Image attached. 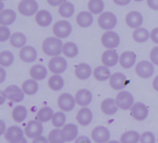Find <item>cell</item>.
<instances>
[{
	"mask_svg": "<svg viewBox=\"0 0 158 143\" xmlns=\"http://www.w3.org/2000/svg\"><path fill=\"white\" fill-rule=\"evenodd\" d=\"M63 45L62 40L57 37H47L44 40L42 44L43 52L51 57L58 56L63 53Z\"/></svg>",
	"mask_w": 158,
	"mask_h": 143,
	"instance_id": "1",
	"label": "cell"
},
{
	"mask_svg": "<svg viewBox=\"0 0 158 143\" xmlns=\"http://www.w3.org/2000/svg\"><path fill=\"white\" fill-rule=\"evenodd\" d=\"M118 24L117 16L110 11H106L100 14L98 18V25L105 31H112Z\"/></svg>",
	"mask_w": 158,
	"mask_h": 143,
	"instance_id": "2",
	"label": "cell"
},
{
	"mask_svg": "<svg viewBox=\"0 0 158 143\" xmlns=\"http://www.w3.org/2000/svg\"><path fill=\"white\" fill-rule=\"evenodd\" d=\"M116 101H117V104H118L119 109L124 110V111L131 110V107L135 104L133 94L128 91H120L117 94Z\"/></svg>",
	"mask_w": 158,
	"mask_h": 143,
	"instance_id": "3",
	"label": "cell"
},
{
	"mask_svg": "<svg viewBox=\"0 0 158 143\" xmlns=\"http://www.w3.org/2000/svg\"><path fill=\"white\" fill-rule=\"evenodd\" d=\"M53 32L55 36L59 39L68 38L72 32V25L66 19L58 20L53 26Z\"/></svg>",
	"mask_w": 158,
	"mask_h": 143,
	"instance_id": "4",
	"label": "cell"
},
{
	"mask_svg": "<svg viewBox=\"0 0 158 143\" xmlns=\"http://www.w3.org/2000/svg\"><path fill=\"white\" fill-rule=\"evenodd\" d=\"M76 104H77V102H76L75 96H73L71 93H69V92H64L60 94L57 99V105L60 111H63L65 113H69L74 110Z\"/></svg>",
	"mask_w": 158,
	"mask_h": 143,
	"instance_id": "5",
	"label": "cell"
},
{
	"mask_svg": "<svg viewBox=\"0 0 158 143\" xmlns=\"http://www.w3.org/2000/svg\"><path fill=\"white\" fill-rule=\"evenodd\" d=\"M18 9L22 16L31 17L39 11V5L36 0H21L18 6Z\"/></svg>",
	"mask_w": 158,
	"mask_h": 143,
	"instance_id": "6",
	"label": "cell"
},
{
	"mask_svg": "<svg viewBox=\"0 0 158 143\" xmlns=\"http://www.w3.org/2000/svg\"><path fill=\"white\" fill-rule=\"evenodd\" d=\"M48 68L53 74L61 75L68 68V61L63 56H54L48 62Z\"/></svg>",
	"mask_w": 158,
	"mask_h": 143,
	"instance_id": "7",
	"label": "cell"
},
{
	"mask_svg": "<svg viewBox=\"0 0 158 143\" xmlns=\"http://www.w3.org/2000/svg\"><path fill=\"white\" fill-rule=\"evenodd\" d=\"M101 43L106 49H116L120 44V37L113 31H106L101 37Z\"/></svg>",
	"mask_w": 158,
	"mask_h": 143,
	"instance_id": "8",
	"label": "cell"
},
{
	"mask_svg": "<svg viewBox=\"0 0 158 143\" xmlns=\"http://www.w3.org/2000/svg\"><path fill=\"white\" fill-rule=\"evenodd\" d=\"M7 100H9L12 103L19 104L21 103L25 98V93L21 87H19L18 85H9L4 90Z\"/></svg>",
	"mask_w": 158,
	"mask_h": 143,
	"instance_id": "9",
	"label": "cell"
},
{
	"mask_svg": "<svg viewBox=\"0 0 158 143\" xmlns=\"http://www.w3.org/2000/svg\"><path fill=\"white\" fill-rule=\"evenodd\" d=\"M91 138L95 143H107L110 141L111 132L105 126H97L93 129Z\"/></svg>",
	"mask_w": 158,
	"mask_h": 143,
	"instance_id": "10",
	"label": "cell"
},
{
	"mask_svg": "<svg viewBox=\"0 0 158 143\" xmlns=\"http://www.w3.org/2000/svg\"><path fill=\"white\" fill-rule=\"evenodd\" d=\"M135 71L140 78L149 79L155 74V65L148 60H142L136 65Z\"/></svg>",
	"mask_w": 158,
	"mask_h": 143,
	"instance_id": "11",
	"label": "cell"
},
{
	"mask_svg": "<svg viewBox=\"0 0 158 143\" xmlns=\"http://www.w3.org/2000/svg\"><path fill=\"white\" fill-rule=\"evenodd\" d=\"M130 111L131 117L139 122L144 121L149 116V107L145 104L141 102L135 103Z\"/></svg>",
	"mask_w": 158,
	"mask_h": 143,
	"instance_id": "12",
	"label": "cell"
},
{
	"mask_svg": "<svg viewBox=\"0 0 158 143\" xmlns=\"http://www.w3.org/2000/svg\"><path fill=\"white\" fill-rule=\"evenodd\" d=\"M25 136L29 139H35L41 135H43L44 132V126L43 123L39 120H31L24 129Z\"/></svg>",
	"mask_w": 158,
	"mask_h": 143,
	"instance_id": "13",
	"label": "cell"
},
{
	"mask_svg": "<svg viewBox=\"0 0 158 143\" xmlns=\"http://www.w3.org/2000/svg\"><path fill=\"white\" fill-rule=\"evenodd\" d=\"M109 85L115 91H123V89L128 85V78L121 72H116L112 74L109 80Z\"/></svg>",
	"mask_w": 158,
	"mask_h": 143,
	"instance_id": "14",
	"label": "cell"
},
{
	"mask_svg": "<svg viewBox=\"0 0 158 143\" xmlns=\"http://www.w3.org/2000/svg\"><path fill=\"white\" fill-rule=\"evenodd\" d=\"M120 55H118V52L115 49H107L102 55L101 60L104 66L107 67H113L119 63Z\"/></svg>",
	"mask_w": 158,
	"mask_h": 143,
	"instance_id": "15",
	"label": "cell"
},
{
	"mask_svg": "<svg viewBox=\"0 0 158 143\" xmlns=\"http://www.w3.org/2000/svg\"><path fill=\"white\" fill-rule=\"evenodd\" d=\"M93 119L94 113L89 107H81L76 115V120L81 127L89 126L93 122Z\"/></svg>",
	"mask_w": 158,
	"mask_h": 143,
	"instance_id": "16",
	"label": "cell"
},
{
	"mask_svg": "<svg viewBox=\"0 0 158 143\" xmlns=\"http://www.w3.org/2000/svg\"><path fill=\"white\" fill-rule=\"evenodd\" d=\"M62 135L66 142L75 141L79 137V128L73 123H67L62 129Z\"/></svg>",
	"mask_w": 158,
	"mask_h": 143,
	"instance_id": "17",
	"label": "cell"
},
{
	"mask_svg": "<svg viewBox=\"0 0 158 143\" xmlns=\"http://www.w3.org/2000/svg\"><path fill=\"white\" fill-rule=\"evenodd\" d=\"M126 24L131 29L141 28L143 23V16L141 12L133 10L127 14L125 18Z\"/></svg>",
	"mask_w": 158,
	"mask_h": 143,
	"instance_id": "18",
	"label": "cell"
},
{
	"mask_svg": "<svg viewBox=\"0 0 158 143\" xmlns=\"http://www.w3.org/2000/svg\"><path fill=\"white\" fill-rule=\"evenodd\" d=\"M93 93L87 89H81L75 94L77 104L81 107H88L93 102Z\"/></svg>",
	"mask_w": 158,
	"mask_h": 143,
	"instance_id": "19",
	"label": "cell"
},
{
	"mask_svg": "<svg viewBox=\"0 0 158 143\" xmlns=\"http://www.w3.org/2000/svg\"><path fill=\"white\" fill-rule=\"evenodd\" d=\"M38 57L37 50L31 45H26L22 47L19 51V58L25 63L35 62Z\"/></svg>",
	"mask_w": 158,
	"mask_h": 143,
	"instance_id": "20",
	"label": "cell"
},
{
	"mask_svg": "<svg viewBox=\"0 0 158 143\" xmlns=\"http://www.w3.org/2000/svg\"><path fill=\"white\" fill-rule=\"evenodd\" d=\"M25 135L24 129H22L19 126H10L9 128H7L4 137L6 139V141L7 142L12 143L21 138H23Z\"/></svg>",
	"mask_w": 158,
	"mask_h": 143,
	"instance_id": "21",
	"label": "cell"
},
{
	"mask_svg": "<svg viewBox=\"0 0 158 143\" xmlns=\"http://www.w3.org/2000/svg\"><path fill=\"white\" fill-rule=\"evenodd\" d=\"M136 60H137V55L135 54V52L126 51L120 55L119 64L123 68L130 69L133 67V66L136 64Z\"/></svg>",
	"mask_w": 158,
	"mask_h": 143,
	"instance_id": "22",
	"label": "cell"
},
{
	"mask_svg": "<svg viewBox=\"0 0 158 143\" xmlns=\"http://www.w3.org/2000/svg\"><path fill=\"white\" fill-rule=\"evenodd\" d=\"M101 110L106 116H114L119 110L116 99L106 98L101 103Z\"/></svg>",
	"mask_w": 158,
	"mask_h": 143,
	"instance_id": "23",
	"label": "cell"
},
{
	"mask_svg": "<svg viewBox=\"0 0 158 143\" xmlns=\"http://www.w3.org/2000/svg\"><path fill=\"white\" fill-rule=\"evenodd\" d=\"M75 76L80 80H86L90 79L92 74L94 73L91 66L87 63H80L75 67Z\"/></svg>",
	"mask_w": 158,
	"mask_h": 143,
	"instance_id": "24",
	"label": "cell"
},
{
	"mask_svg": "<svg viewBox=\"0 0 158 143\" xmlns=\"http://www.w3.org/2000/svg\"><path fill=\"white\" fill-rule=\"evenodd\" d=\"M53 21V16L50 13V11L42 9L37 12L35 15V22L40 26V27H48L52 24Z\"/></svg>",
	"mask_w": 158,
	"mask_h": 143,
	"instance_id": "25",
	"label": "cell"
},
{
	"mask_svg": "<svg viewBox=\"0 0 158 143\" xmlns=\"http://www.w3.org/2000/svg\"><path fill=\"white\" fill-rule=\"evenodd\" d=\"M48 74V70L47 68L41 64H37L34 65L31 67L30 69V76L31 79L37 80V81H41L44 80Z\"/></svg>",
	"mask_w": 158,
	"mask_h": 143,
	"instance_id": "26",
	"label": "cell"
},
{
	"mask_svg": "<svg viewBox=\"0 0 158 143\" xmlns=\"http://www.w3.org/2000/svg\"><path fill=\"white\" fill-rule=\"evenodd\" d=\"M17 19V14L13 9L7 8L0 12V24L1 26L12 25Z\"/></svg>",
	"mask_w": 158,
	"mask_h": 143,
	"instance_id": "27",
	"label": "cell"
},
{
	"mask_svg": "<svg viewBox=\"0 0 158 143\" xmlns=\"http://www.w3.org/2000/svg\"><path fill=\"white\" fill-rule=\"evenodd\" d=\"M76 21L81 28H89L94 23V17L90 11H81L77 15Z\"/></svg>",
	"mask_w": 158,
	"mask_h": 143,
	"instance_id": "28",
	"label": "cell"
},
{
	"mask_svg": "<svg viewBox=\"0 0 158 143\" xmlns=\"http://www.w3.org/2000/svg\"><path fill=\"white\" fill-rule=\"evenodd\" d=\"M94 79L98 81H106L109 80L112 74L111 71L109 69V67L102 65V66H98L94 69V73H93Z\"/></svg>",
	"mask_w": 158,
	"mask_h": 143,
	"instance_id": "29",
	"label": "cell"
},
{
	"mask_svg": "<svg viewBox=\"0 0 158 143\" xmlns=\"http://www.w3.org/2000/svg\"><path fill=\"white\" fill-rule=\"evenodd\" d=\"M28 113L29 112H28V109L26 106H24L22 104H19V105L14 107V109L12 110L11 116H12V118L15 122L22 123L28 117Z\"/></svg>",
	"mask_w": 158,
	"mask_h": 143,
	"instance_id": "30",
	"label": "cell"
},
{
	"mask_svg": "<svg viewBox=\"0 0 158 143\" xmlns=\"http://www.w3.org/2000/svg\"><path fill=\"white\" fill-rule=\"evenodd\" d=\"M21 88L26 95L33 96L39 91V84H38L37 80H33V79H29V80H26L22 83Z\"/></svg>",
	"mask_w": 158,
	"mask_h": 143,
	"instance_id": "31",
	"label": "cell"
},
{
	"mask_svg": "<svg viewBox=\"0 0 158 143\" xmlns=\"http://www.w3.org/2000/svg\"><path fill=\"white\" fill-rule=\"evenodd\" d=\"M48 86L54 92L61 91L65 86V80L61 75L54 74L48 80Z\"/></svg>",
	"mask_w": 158,
	"mask_h": 143,
	"instance_id": "32",
	"label": "cell"
},
{
	"mask_svg": "<svg viewBox=\"0 0 158 143\" xmlns=\"http://www.w3.org/2000/svg\"><path fill=\"white\" fill-rule=\"evenodd\" d=\"M150 34L151 32L147 29L141 27V28L135 29V31L132 33V38L136 43H143L150 39Z\"/></svg>",
	"mask_w": 158,
	"mask_h": 143,
	"instance_id": "33",
	"label": "cell"
},
{
	"mask_svg": "<svg viewBox=\"0 0 158 143\" xmlns=\"http://www.w3.org/2000/svg\"><path fill=\"white\" fill-rule=\"evenodd\" d=\"M54 110L49 107V106H44L42 107L41 109H39V111L37 112V120H39L42 123H46L52 120L53 116H54Z\"/></svg>",
	"mask_w": 158,
	"mask_h": 143,
	"instance_id": "34",
	"label": "cell"
},
{
	"mask_svg": "<svg viewBox=\"0 0 158 143\" xmlns=\"http://www.w3.org/2000/svg\"><path fill=\"white\" fill-rule=\"evenodd\" d=\"M75 12V6L69 1H65L62 5L59 6L58 13L62 18H69L74 15Z\"/></svg>",
	"mask_w": 158,
	"mask_h": 143,
	"instance_id": "35",
	"label": "cell"
},
{
	"mask_svg": "<svg viewBox=\"0 0 158 143\" xmlns=\"http://www.w3.org/2000/svg\"><path fill=\"white\" fill-rule=\"evenodd\" d=\"M10 43L13 47L15 48H22L24 46H26V43H27V37L24 33L22 32H15L11 35V38H10Z\"/></svg>",
	"mask_w": 158,
	"mask_h": 143,
	"instance_id": "36",
	"label": "cell"
},
{
	"mask_svg": "<svg viewBox=\"0 0 158 143\" xmlns=\"http://www.w3.org/2000/svg\"><path fill=\"white\" fill-rule=\"evenodd\" d=\"M80 53L79 46L73 42H67L63 45V54L68 58H74Z\"/></svg>",
	"mask_w": 158,
	"mask_h": 143,
	"instance_id": "37",
	"label": "cell"
},
{
	"mask_svg": "<svg viewBox=\"0 0 158 143\" xmlns=\"http://www.w3.org/2000/svg\"><path fill=\"white\" fill-rule=\"evenodd\" d=\"M141 140V134L136 130H128L124 132L120 137L121 143H139Z\"/></svg>",
	"mask_w": 158,
	"mask_h": 143,
	"instance_id": "38",
	"label": "cell"
},
{
	"mask_svg": "<svg viewBox=\"0 0 158 143\" xmlns=\"http://www.w3.org/2000/svg\"><path fill=\"white\" fill-rule=\"evenodd\" d=\"M52 125L55 127V129H62L67 124V116L66 113L63 111L55 112L54 116L51 120Z\"/></svg>",
	"mask_w": 158,
	"mask_h": 143,
	"instance_id": "39",
	"label": "cell"
},
{
	"mask_svg": "<svg viewBox=\"0 0 158 143\" xmlns=\"http://www.w3.org/2000/svg\"><path fill=\"white\" fill-rule=\"evenodd\" d=\"M15 56L11 51L5 50L0 53V65L3 67H8L14 63Z\"/></svg>",
	"mask_w": 158,
	"mask_h": 143,
	"instance_id": "40",
	"label": "cell"
},
{
	"mask_svg": "<svg viewBox=\"0 0 158 143\" xmlns=\"http://www.w3.org/2000/svg\"><path fill=\"white\" fill-rule=\"evenodd\" d=\"M88 9L92 14H102L105 9V3L103 0H89Z\"/></svg>",
	"mask_w": 158,
	"mask_h": 143,
	"instance_id": "41",
	"label": "cell"
},
{
	"mask_svg": "<svg viewBox=\"0 0 158 143\" xmlns=\"http://www.w3.org/2000/svg\"><path fill=\"white\" fill-rule=\"evenodd\" d=\"M48 141L50 143H65V140L62 135V131L60 129H55L49 132Z\"/></svg>",
	"mask_w": 158,
	"mask_h": 143,
	"instance_id": "42",
	"label": "cell"
},
{
	"mask_svg": "<svg viewBox=\"0 0 158 143\" xmlns=\"http://www.w3.org/2000/svg\"><path fill=\"white\" fill-rule=\"evenodd\" d=\"M157 140L152 131H144L141 134L140 143H156Z\"/></svg>",
	"mask_w": 158,
	"mask_h": 143,
	"instance_id": "43",
	"label": "cell"
},
{
	"mask_svg": "<svg viewBox=\"0 0 158 143\" xmlns=\"http://www.w3.org/2000/svg\"><path fill=\"white\" fill-rule=\"evenodd\" d=\"M11 31L7 26H0V42L4 43L11 38Z\"/></svg>",
	"mask_w": 158,
	"mask_h": 143,
	"instance_id": "44",
	"label": "cell"
},
{
	"mask_svg": "<svg viewBox=\"0 0 158 143\" xmlns=\"http://www.w3.org/2000/svg\"><path fill=\"white\" fill-rule=\"evenodd\" d=\"M150 59H151V62L156 65L158 66V46L154 47L151 52H150Z\"/></svg>",
	"mask_w": 158,
	"mask_h": 143,
	"instance_id": "45",
	"label": "cell"
},
{
	"mask_svg": "<svg viewBox=\"0 0 158 143\" xmlns=\"http://www.w3.org/2000/svg\"><path fill=\"white\" fill-rule=\"evenodd\" d=\"M150 39L155 43H157L158 44V27L153 29V31H151V34H150Z\"/></svg>",
	"mask_w": 158,
	"mask_h": 143,
	"instance_id": "46",
	"label": "cell"
},
{
	"mask_svg": "<svg viewBox=\"0 0 158 143\" xmlns=\"http://www.w3.org/2000/svg\"><path fill=\"white\" fill-rule=\"evenodd\" d=\"M74 143H92V140L88 136H80L77 138Z\"/></svg>",
	"mask_w": 158,
	"mask_h": 143,
	"instance_id": "47",
	"label": "cell"
},
{
	"mask_svg": "<svg viewBox=\"0 0 158 143\" xmlns=\"http://www.w3.org/2000/svg\"><path fill=\"white\" fill-rule=\"evenodd\" d=\"M31 143H50V142H49V141H48V138H47V137H44V136L41 135V136H39V137H37V138L33 139V141H32V142Z\"/></svg>",
	"mask_w": 158,
	"mask_h": 143,
	"instance_id": "48",
	"label": "cell"
},
{
	"mask_svg": "<svg viewBox=\"0 0 158 143\" xmlns=\"http://www.w3.org/2000/svg\"><path fill=\"white\" fill-rule=\"evenodd\" d=\"M147 5L151 9L158 11V0H147Z\"/></svg>",
	"mask_w": 158,
	"mask_h": 143,
	"instance_id": "49",
	"label": "cell"
},
{
	"mask_svg": "<svg viewBox=\"0 0 158 143\" xmlns=\"http://www.w3.org/2000/svg\"><path fill=\"white\" fill-rule=\"evenodd\" d=\"M46 1L52 6H58L62 5L66 0H46Z\"/></svg>",
	"mask_w": 158,
	"mask_h": 143,
	"instance_id": "50",
	"label": "cell"
},
{
	"mask_svg": "<svg viewBox=\"0 0 158 143\" xmlns=\"http://www.w3.org/2000/svg\"><path fill=\"white\" fill-rule=\"evenodd\" d=\"M6 69L1 67H0V83H3L5 80H6Z\"/></svg>",
	"mask_w": 158,
	"mask_h": 143,
	"instance_id": "51",
	"label": "cell"
},
{
	"mask_svg": "<svg viewBox=\"0 0 158 143\" xmlns=\"http://www.w3.org/2000/svg\"><path fill=\"white\" fill-rule=\"evenodd\" d=\"M131 0H113V2L118 5V6H128L130 3H131Z\"/></svg>",
	"mask_w": 158,
	"mask_h": 143,
	"instance_id": "52",
	"label": "cell"
},
{
	"mask_svg": "<svg viewBox=\"0 0 158 143\" xmlns=\"http://www.w3.org/2000/svg\"><path fill=\"white\" fill-rule=\"evenodd\" d=\"M6 126V122L4 120H1L0 121V135H3V136L5 135V133H6V131L7 129V128Z\"/></svg>",
	"mask_w": 158,
	"mask_h": 143,
	"instance_id": "53",
	"label": "cell"
},
{
	"mask_svg": "<svg viewBox=\"0 0 158 143\" xmlns=\"http://www.w3.org/2000/svg\"><path fill=\"white\" fill-rule=\"evenodd\" d=\"M6 100H7L6 93H5V92H4V91H1V92H0V104H1V105H3V104H5Z\"/></svg>",
	"mask_w": 158,
	"mask_h": 143,
	"instance_id": "54",
	"label": "cell"
},
{
	"mask_svg": "<svg viewBox=\"0 0 158 143\" xmlns=\"http://www.w3.org/2000/svg\"><path fill=\"white\" fill-rule=\"evenodd\" d=\"M153 88H154L155 91L158 92V75L154 79V80H153Z\"/></svg>",
	"mask_w": 158,
	"mask_h": 143,
	"instance_id": "55",
	"label": "cell"
},
{
	"mask_svg": "<svg viewBox=\"0 0 158 143\" xmlns=\"http://www.w3.org/2000/svg\"><path fill=\"white\" fill-rule=\"evenodd\" d=\"M12 143H28V141H27V139L25 137H23V138H21V139H19V140H18V141H16Z\"/></svg>",
	"mask_w": 158,
	"mask_h": 143,
	"instance_id": "56",
	"label": "cell"
},
{
	"mask_svg": "<svg viewBox=\"0 0 158 143\" xmlns=\"http://www.w3.org/2000/svg\"><path fill=\"white\" fill-rule=\"evenodd\" d=\"M107 143H121V142H120V141H115V140H113V141H111V140H110V141H109Z\"/></svg>",
	"mask_w": 158,
	"mask_h": 143,
	"instance_id": "57",
	"label": "cell"
},
{
	"mask_svg": "<svg viewBox=\"0 0 158 143\" xmlns=\"http://www.w3.org/2000/svg\"><path fill=\"white\" fill-rule=\"evenodd\" d=\"M134 1H136V2H142V1H144V0H134Z\"/></svg>",
	"mask_w": 158,
	"mask_h": 143,
	"instance_id": "58",
	"label": "cell"
},
{
	"mask_svg": "<svg viewBox=\"0 0 158 143\" xmlns=\"http://www.w3.org/2000/svg\"><path fill=\"white\" fill-rule=\"evenodd\" d=\"M1 1H5V0H1Z\"/></svg>",
	"mask_w": 158,
	"mask_h": 143,
	"instance_id": "59",
	"label": "cell"
},
{
	"mask_svg": "<svg viewBox=\"0 0 158 143\" xmlns=\"http://www.w3.org/2000/svg\"><path fill=\"white\" fill-rule=\"evenodd\" d=\"M157 141H158V138H157Z\"/></svg>",
	"mask_w": 158,
	"mask_h": 143,
	"instance_id": "60",
	"label": "cell"
}]
</instances>
